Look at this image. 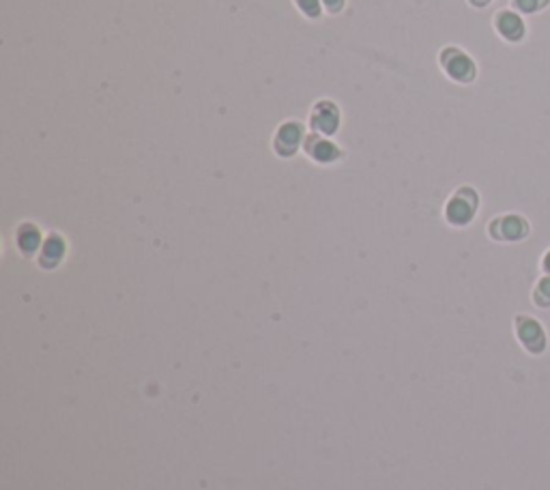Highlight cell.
Returning a JSON list of instances; mask_svg holds the SVG:
<instances>
[{
    "label": "cell",
    "mask_w": 550,
    "mask_h": 490,
    "mask_svg": "<svg viewBox=\"0 0 550 490\" xmlns=\"http://www.w3.org/2000/svg\"><path fill=\"white\" fill-rule=\"evenodd\" d=\"M441 63L449 78L458 82H471L475 78V63L458 48H447L441 54Z\"/></svg>",
    "instance_id": "1"
},
{
    "label": "cell",
    "mask_w": 550,
    "mask_h": 490,
    "mask_svg": "<svg viewBox=\"0 0 550 490\" xmlns=\"http://www.w3.org/2000/svg\"><path fill=\"white\" fill-rule=\"evenodd\" d=\"M494 26H496V31H499V35L503 39L514 41V44L520 41L524 37V33H526L522 18L518 14H514V11H501L496 16V20H494Z\"/></svg>",
    "instance_id": "2"
},
{
    "label": "cell",
    "mask_w": 550,
    "mask_h": 490,
    "mask_svg": "<svg viewBox=\"0 0 550 490\" xmlns=\"http://www.w3.org/2000/svg\"><path fill=\"white\" fill-rule=\"evenodd\" d=\"M338 123H340V114H338V108L331 104V101H321L316 108H314V114H312V125L316 131L321 134H334L338 129Z\"/></svg>",
    "instance_id": "3"
},
{
    "label": "cell",
    "mask_w": 550,
    "mask_h": 490,
    "mask_svg": "<svg viewBox=\"0 0 550 490\" xmlns=\"http://www.w3.org/2000/svg\"><path fill=\"white\" fill-rule=\"evenodd\" d=\"M301 136H304V129L299 123H284L280 127L278 136H275V146H278V151L282 155H291L297 149Z\"/></svg>",
    "instance_id": "4"
},
{
    "label": "cell",
    "mask_w": 550,
    "mask_h": 490,
    "mask_svg": "<svg viewBox=\"0 0 550 490\" xmlns=\"http://www.w3.org/2000/svg\"><path fill=\"white\" fill-rule=\"evenodd\" d=\"M308 151H310V155L314 157V159H319V161H331V159H336L340 153H338V149H336V144H331L327 138H321V136H310V140H308Z\"/></svg>",
    "instance_id": "5"
},
{
    "label": "cell",
    "mask_w": 550,
    "mask_h": 490,
    "mask_svg": "<svg viewBox=\"0 0 550 490\" xmlns=\"http://www.w3.org/2000/svg\"><path fill=\"white\" fill-rule=\"evenodd\" d=\"M475 213V200H462V196H456L447 206V217L454 224H466Z\"/></svg>",
    "instance_id": "6"
},
{
    "label": "cell",
    "mask_w": 550,
    "mask_h": 490,
    "mask_svg": "<svg viewBox=\"0 0 550 490\" xmlns=\"http://www.w3.org/2000/svg\"><path fill=\"white\" fill-rule=\"evenodd\" d=\"M496 224L503 228L499 236L503 239H509V241H516L520 236L526 234V221L516 217V215H509V217H503V219H496Z\"/></svg>",
    "instance_id": "7"
},
{
    "label": "cell",
    "mask_w": 550,
    "mask_h": 490,
    "mask_svg": "<svg viewBox=\"0 0 550 490\" xmlns=\"http://www.w3.org/2000/svg\"><path fill=\"white\" fill-rule=\"evenodd\" d=\"M520 338L531 342V340H544L541 338V329L535 321L531 319H520Z\"/></svg>",
    "instance_id": "8"
},
{
    "label": "cell",
    "mask_w": 550,
    "mask_h": 490,
    "mask_svg": "<svg viewBox=\"0 0 550 490\" xmlns=\"http://www.w3.org/2000/svg\"><path fill=\"white\" fill-rule=\"evenodd\" d=\"M514 5H516V9L522 11V14H533V11H537V9L546 7L548 0H514Z\"/></svg>",
    "instance_id": "9"
},
{
    "label": "cell",
    "mask_w": 550,
    "mask_h": 490,
    "mask_svg": "<svg viewBox=\"0 0 550 490\" xmlns=\"http://www.w3.org/2000/svg\"><path fill=\"white\" fill-rule=\"evenodd\" d=\"M20 243H22L24 252H33L37 245H39V232H37V228H31V234H22Z\"/></svg>",
    "instance_id": "10"
},
{
    "label": "cell",
    "mask_w": 550,
    "mask_h": 490,
    "mask_svg": "<svg viewBox=\"0 0 550 490\" xmlns=\"http://www.w3.org/2000/svg\"><path fill=\"white\" fill-rule=\"evenodd\" d=\"M297 5H299V9H301L306 16H310V18H316V16L321 14L319 0H297Z\"/></svg>",
    "instance_id": "11"
},
{
    "label": "cell",
    "mask_w": 550,
    "mask_h": 490,
    "mask_svg": "<svg viewBox=\"0 0 550 490\" xmlns=\"http://www.w3.org/2000/svg\"><path fill=\"white\" fill-rule=\"evenodd\" d=\"M537 304H550V278L539 282V286H537Z\"/></svg>",
    "instance_id": "12"
},
{
    "label": "cell",
    "mask_w": 550,
    "mask_h": 490,
    "mask_svg": "<svg viewBox=\"0 0 550 490\" xmlns=\"http://www.w3.org/2000/svg\"><path fill=\"white\" fill-rule=\"evenodd\" d=\"M323 3H325V7H327L329 11H340L342 5H344V0H323Z\"/></svg>",
    "instance_id": "13"
},
{
    "label": "cell",
    "mask_w": 550,
    "mask_h": 490,
    "mask_svg": "<svg viewBox=\"0 0 550 490\" xmlns=\"http://www.w3.org/2000/svg\"><path fill=\"white\" fill-rule=\"evenodd\" d=\"M544 269L550 274V252H548V254H546V259H544Z\"/></svg>",
    "instance_id": "14"
},
{
    "label": "cell",
    "mask_w": 550,
    "mask_h": 490,
    "mask_svg": "<svg viewBox=\"0 0 550 490\" xmlns=\"http://www.w3.org/2000/svg\"><path fill=\"white\" fill-rule=\"evenodd\" d=\"M471 3H473V5H477V7H484V5H488V3H490V0H471Z\"/></svg>",
    "instance_id": "15"
}]
</instances>
